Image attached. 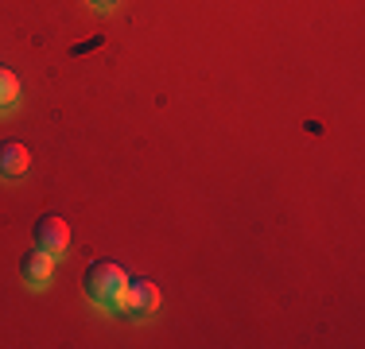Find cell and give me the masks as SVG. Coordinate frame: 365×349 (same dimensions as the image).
Wrapping results in <instances>:
<instances>
[{
  "label": "cell",
  "instance_id": "cell-1",
  "mask_svg": "<svg viewBox=\"0 0 365 349\" xmlns=\"http://www.w3.org/2000/svg\"><path fill=\"white\" fill-rule=\"evenodd\" d=\"M125 283H128L125 268L113 264V260H93V264L86 268V279H82L86 295L106 311H117V299H120V291H125Z\"/></svg>",
  "mask_w": 365,
  "mask_h": 349
},
{
  "label": "cell",
  "instance_id": "cell-2",
  "mask_svg": "<svg viewBox=\"0 0 365 349\" xmlns=\"http://www.w3.org/2000/svg\"><path fill=\"white\" fill-rule=\"evenodd\" d=\"M117 311H128V314H136V318L155 314L160 311V287H155L152 279H128L120 299H117Z\"/></svg>",
  "mask_w": 365,
  "mask_h": 349
},
{
  "label": "cell",
  "instance_id": "cell-3",
  "mask_svg": "<svg viewBox=\"0 0 365 349\" xmlns=\"http://www.w3.org/2000/svg\"><path fill=\"white\" fill-rule=\"evenodd\" d=\"M66 244H71V225L58 214H43L36 222V249L51 252V256H63Z\"/></svg>",
  "mask_w": 365,
  "mask_h": 349
},
{
  "label": "cell",
  "instance_id": "cell-4",
  "mask_svg": "<svg viewBox=\"0 0 365 349\" xmlns=\"http://www.w3.org/2000/svg\"><path fill=\"white\" fill-rule=\"evenodd\" d=\"M28 167H31L28 144H20V140H0V174L16 179V174H24Z\"/></svg>",
  "mask_w": 365,
  "mask_h": 349
},
{
  "label": "cell",
  "instance_id": "cell-5",
  "mask_svg": "<svg viewBox=\"0 0 365 349\" xmlns=\"http://www.w3.org/2000/svg\"><path fill=\"white\" fill-rule=\"evenodd\" d=\"M51 268H55V256L43 252V249H31L28 256L20 260V272H24V279H28L31 287H47L51 283Z\"/></svg>",
  "mask_w": 365,
  "mask_h": 349
},
{
  "label": "cell",
  "instance_id": "cell-6",
  "mask_svg": "<svg viewBox=\"0 0 365 349\" xmlns=\"http://www.w3.org/2000/svg\"><path fill=\"white\" fill-rule=\"evenodd\" d=\"M20 98V78L12 74L8 66H0V113H8Z\"/></svg>",
  "mask_w": 365,
  "mask_h": 349
},
{
  "label": "cell",
  "instance_id": "cell-7",
  "mask_svg": "<svg viewBox=\"0 0 365 349\" xmlns=\"http://www.w3.org/2000/svg\"><path fill=\"white\" fill-rule=\"evenodd\" d=\"M90 4H98V8H113L117 0H90Z\"/></svg>",
  "mask_w": 365,
  "mask_h": 349
}]
</instances>
